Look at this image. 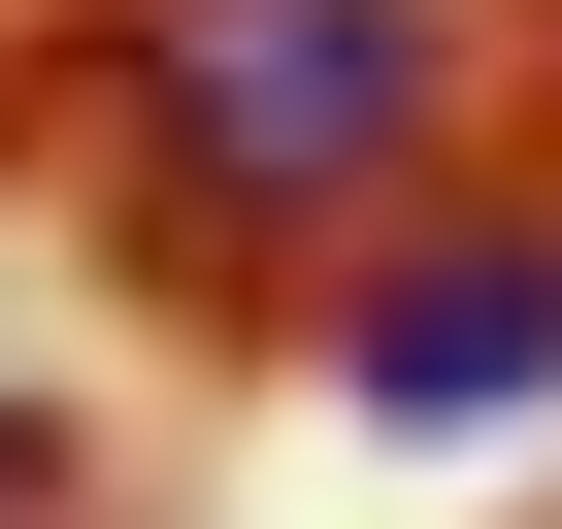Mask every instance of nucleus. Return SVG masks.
<instances>
[{"instance_id":"f257e3e1","label":"nucleus","mask_w":562,"mask_h":529,"mask_svg":"<svg viewBox=\"0 0 562 529\" xmlns=\"http://www.w3.org/2000/svg\"><path fill=\"white\" fill-rule=\"evenodd\" d=\"M529 67V0H100L67 100H100V232L166 299H331L397 199H463Z\"/></svg>"},{"instance_id":"f03ea898","label":"nucleus","mask_w":562,"mask_h":529,"mask_svg":"<svg viewBox=\"0 0 562 529\" xmlns=\"http://www.w3.org/2000/svg\"><path fill=\"white\" fill-rule=\"evenodd\" d=\"M299 331H331L364 430H529V397H562V199H397Z\"/></svg>"},{"instance_id":"7ed1b4c3","label":"nucleus","mask_w":562,"mask_h":529,"mask_svg":"<svg viewBox=\"0 0 562 529\" xmlns=\"http://www.w3.org/2000/svg\"><path fill=\"white\" fill-rule=\"evenodd\" d=\"M0 529H67V430H0Z\"/></svg>"}]
</instances>
